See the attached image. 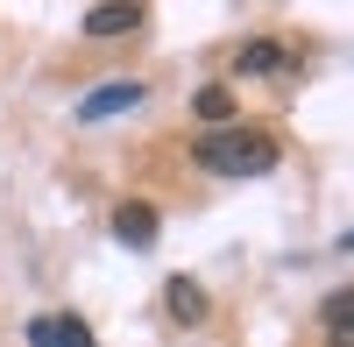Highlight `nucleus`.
<instances>
[{"label":"nucleus","instance_id":"nucleus-1","mask_svg":"<svg viewBox=\"0 0 354 347\" xmlns=\"http://www.w3.org/2000/svg\"><path fill=\"white\" fill-rule=\"evenodd\" d=\"M198 170H213V178H262V170H277V135L270 128H213L205 142H192Z\"/></svg>","mask_w":354,"mask_h":347},{"label":"nucleus","instance_id":"nucleus-2","mask_svg":"<svg viewBox=\"0 0 354 347\" xmlns=\"http://www.w3.org/2000/svg\"><path fill=\"white\" fill-rule=\"evenodd\" d=\"M142 100H149V85H142V78H100L93 93L78 100V121H85V128H93V121H113V113H135Z\"/></svg>","mask_w":354,"mask_h":347},{"label":"nucleus","instance_id":"nucleus-3","mask_svg":"<svg viewBox=\"0 0 354 347\" xmlns=\"http://www.w3.org/2000/svg\"><path fill=\"white\" fill-rule=\"evenodd\" d=\"M28 347H93V326L78 312H43V319H28Z\"/></svg>","mask_w":354,"mask_h":347},{"label":"nucleus","instance_id":"nucleus-4","mask_svg":"<svg viewBox=\"0 0 354 347\" xmlns=\"http://www.w3.org/2000/svg\"><path fill=\"white\" fill-rule=\"evenodd\" d=\"M156 206H149V198H121V206H113V241H121V248H149L156 241Z\"/></svg>","mask_w":354,"mask_h":347},{"label":"nucleus","instance_id":"nucleus-5","mask_svg":"<svg viewBox=\"0 0 354 347\" xmlns=\"http://www.w3.org/2000/svg\"><path fill=\"white\" fill-rule=\"evenodd\" d=\"M142 21H149V15H142V8H128V0H106V8H85V15H78V28H85V36H100V43L135 36Z\"/></svg>","mask_w":354,"mask_h":347},{"label":"nucleus","instance_id":"nucleus-6","mask_svg":"<svg viewBox=\"0 0 354 347\" xmlns=\"http://www.w3.org/2000/svg\"><path fill=\"white\" fill-rule=\"evenodd\" d=\"M163 312H170L177 326H198V319H205V283L170 276V283H163Z\"/></svg>","mask_w":354,"mask_h":347},{"label":"nucleus","instance_id":"nucleus-7","mask_svg":"<svg viewBox=\"0 0 354 347\" xmlns=\"http://www.w3.org/2000/svg\"><path fill=\"white\" fill-rule=\"evenodd\" d=\"M234 85H198L192 93V121H205V128H234Z\"/></svg>","mask_w":354,"mask_h":347},{"label":"nucleus","instance_id":"nucleus-8","mask_svg":"<svg viewBox=\"0 0 354 347\" xmlns=\"http://www.w3.org/2000/svg\"><path fill=\"white\" fill-rule=\"evenodd\" d=\"M290 57H283V43H241V57H234V71L241 78H270V71H283Z\"/></svg>","mask_w":354,"mask_h":347},{"label":"nucleus","instance_id":"nucleus-9","mask_svg":"<svg viewBox=\"0 0 354 347\" xmlns=\"http://www.w3.org/2000/svg\"><path fill=\"white\" fill-rule=\"evenodd\" d=\"M319 319H326V333H347V326H354V298H347V291H333L326 305H319Z\"/></svg>","mask_w":354,"mask_h":347},{"label":"nucleus","instance_id":"nucleus-10","mask_svg":"<svg viewBox=\"0 0 354 347\" xmlns=\"http://www.w3.org/2000/svg\"><path fill=\"white\" fill-rule=\"evenodd\" d=\"M333 347H354V326H347V333H333Z\"/></svg>","mask_w":354,"mask_h":347}]
</instances>
